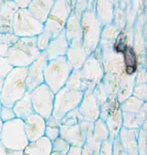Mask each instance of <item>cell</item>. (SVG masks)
<instances>
[{"mask_svg": "<svg viewBox=\"0 0 147 155\" xmlns=\"http://www.w3.org/2000/svg\"><path fill=\"white\" fill-rule=\"evenodd\" d=\"M90 54L85 51L81 40H73L69 42L67 52L65 54L68 64L72 68V70H78L82 67L83 63L88 59Z\"/></svg>", "mask_w": 147, "mask_h": 155, "instance_id": "5bb4252c", "label": "cell"}, {"mask_svg": "<svg viewBox=\"0 0 147 155\" xmlns=\"http://www.w3.org/2000/svg\"><path fill=\"white\" fill-rule=\"evenodd\" d=\"M64 34L68 42H71L73 40H81L80 15L71 12L65 24Z\"/></svg>", "mask_w": 147, "mask_h": 155, "instance_id": "7402d4cb", "label": "cell"}, {"mask_svg": "<svg viewBox=\"0 0 147 155\" xmlns=\"http://www.w3.org/2000/svg\"><path fill=\"white\" fill-rule=\"evenodd\" d=\"M2 84H3V77H1V76H0V93H1Z\"/></svg>", "mask_w": 147, "mask_h": 155, "instance_id": "681fc988", "label": "cell"}, {"mask_svg": "<svg viewBox=\"0 0 147 155\" xmlns=\"http://www.w3.org/2000/svg\"><path fill=\"white\" fill-rule=\"evenodd\" d=\"M18 9L12 0L3 1L0 6V33H12V21Z\"/></svg>", "mask_w": 147, "mask_h": 155, "instance_id": "ac0fdd59", "label": "cell"}, {"mask_svg": "<svg viewBox=\"0 0 147 155\" xmlns=\"http://www.w3.org/2000/svg\"><path fill=\"white\" fill-rule=\"evenodd\" d=\"M81 41L89 54H93L100 45L102 25L97 19L94 9H89L80 15Z\"/></svg>", "mask_w": 147, "mask_h": 155, "instance_id": "3957f363", "label": "cell"}, {"mask_svg": "<svg viewBox=\"0 0 147 155\" xmlns=\"http://www.w3.org/2000/svg\"><path fill=\"white\" fill-rule=\"evenodd\" d=\"M43 30V24L34 18L27 8H19L15 12L12 26V33L18 38L36 37Z\"/></svg>", "mask_w": 147, "mask_h": 155, "instance_id": "ba28073f", "label": "cell"}, {"mask_svg": "<svg viewBox=\"0 0 147 155\" xmlns=\"http://www.w3.org/2000/svg\"><path fill=\"white\" fill-rule=\"evenodd\" d=\"M12 1L17 5L18 8H27L31 0H12Z\"/></svg>", "mask_w": 147, "mask_h": 155, "instance_id": "f6af8a7d", "label": "cell"}, {"mask_svg": "<svg viewBox=\"0 0 147 155\" xmlns=\"http://www.w3.org/2000/svg\"><path fill=\"white\" fill-rule=\"evenodd\" d=\"M17 40L18 37L12 33H0V57H6L8 49Z\"/></svg>", "mask_w": 147, "mask_h": 155, "instance_id": "4dcf8cb0", "label": "cell"}, {"mask_svg": "<svg viewBox=\"0 0 147 155\" xmlns=\"http://www.w3.org/2000/svg\"><path fill=\"white\" fill-rule=\"evenodd\" d=\"M12 68L14 67L9 64L8 61L6 60V58L0 57V76H1V77L4 78Z\"/></svg>", "mask_w": 147, "mask_h": 155, "instance_id": "60d3db41", "label": "cell"}, {"mask_svg": "<svg viewBox=\"0 0 147 155\" xmlns=\"http://www.w3.org/2000/svg\"><path fill=\"white\" fill-rule=\"evenodd\" d=\"M52 152V142L44 136L35 141L29 142L23 150L24 155H51Z\"/></svg>", "mask_w": 147, "mask_h": 155, "instance_id": "44dd1931", "label": "cell"}, {"mask_svg": "<svg viewBox=\"0 0 147 155\" xmlns=\"http://www.w3.org/2000/svg\"><path fill=\"white\" fill-rule=\"evenodd\" d=\"M71 71L72 68L68 64L65 57L48 60L43 72L44 84L48 85L52 93L56 94L65 86Z\"/></svg>", "mask_w": 147, "mask_h": 155, "instance_id": "277c9868", "label": "cell"}, {"mask_svg": "<svg viewBox=\"0 0 147 155\" xmlns=\"http://www.w3.org/2000/svg\"><path fill=\"white\" fill-rule=\"evenodd\" d=\"M52 37L48 35V34H46L45 32H41L39 35L36 36V44H37V47L38 49L40 51H45V48L48 47V43L51 42L52 40Z\"/></svg>", "mask_w": 147, "mask_h": 155, "instance_id": "d590c367", "label": "cell"}, {"mask_svg": "<svg viewBox=\"0 0 147 155\" xmlns=\"http://www.w3.org/2000/svg\"><path fill=\"white\" fill-rule=\"evenodd\" d=\"M68 46H69V42L66 39L64 31H62L60 34H58L56 37L52 39L44 52H45L48 60L57 59V58L60 57H65Z\"/></svg>", "mask_w": 147, "mask_h": 155, "instance_id": "e0dca14e", "label": "cell"}, {"mask_svg": "<svg viewBox=\"0 0 147 155\" xmlns=\"http://www.w3.org/2000/svg\"><path fill=\"white\" fill-rule=\"evenodd\" d=\"M23 121H24L25 133L29 142L35 141L44 136L46 120L43 117H41L40 115L32 113Z\"/></svg>", "mask_w": 147, "mask_h": 155, "instance_id": "9a60e30c", "label": "cell"}, {"mask_svg": "<svg viewBox=\"0 0 147 155\" xmlns=\"http://www.w3.org/2000/svg\"><path fill=\"white\" fill-rule=\"evenodd\" d=\"M122 61L125 74L134 75L138 69V59L137 54L132 46H128L125 51L122 52Z\"/></svg>", "mask_w": 147, "mask_h": 155, "instance_id": "484cf974", "label": "cell"}, {"mask_svg": "<svg viewBox=\"0 0 147 155\" xmlns=\"http://www.w3.org/2000/svg\"><path fill=\"white\" fill-rule=\"evenodd\" d=\"M110 1L113 3L114 6H117V4H119V0H110Z\"/></svg>", "mask_w": 147, "mask_h": 155, "instance_id": "f907efd6", "label": "cell"}, {"mask_svg": "<svg viewBox=\"0 0 147 155\" xmlns=\"http://www.w3.org/2000/svg\"><path fill=\"white\" fill-rule=\"evenodd\" d=\"M146 118V104L138 113H125L122 112V127L125 130H139Z\"/></svg>", "mask_w": 147, "mask_h": 155, "instance_id": "603a6c76", "label": "cell"}, {"mask_svg": "<svg viewBox=\"0 0 147 155\" xmlns=\"http://www.w3.org/2000/svg\"><path fill=\"white\" fill-rule=\"evenodd\" d=\"M2 3H3V0H0V6H1Z\"/></svg>", "mask_w": 147, "mask_h": 155, "instance_id": "db71d44e", "label": "cell"}, {"mask_svg": "<svg viewBox=\"0 0 147 155\" xmlns=\"http://www.w3.org/2000/svg\"><path fill=\"white\" fill-rule=\"evenodd\" d=\"M51 155H62V154H60V153H56V152H52V154Z\"/></svg>", "mask_w": 147, "mask_h": 155, "instance_id": "f5cc1de1", "label": "cell"}, {"mask_svg": "<svg viewBox=\"0 0 147 155\" xmlns=\"http://www.w3.org/2000/svg\"><path fill=\"white\" fill-rule=\"evenodd\" d=\"M112 23L119 28V31H122L123 28L127 25V20H125V12L122 8H119V6L114 7V12H113V20Z\"/></svg>", "mask_w": 147, "mask_h": 155, "instance_id": "836d02e7", "label": "cell"}, {"mask_svg": "<svg viewBox=\"0 0 147 155\" xmlns=\"http://www.w3.org/2000/svg\"><path fill=\"white\" fill-rule=\"evenodd\" d=\"M65 86L70 89H74V91H85L82 83V79H81V74L79 69L71 71Z\"/></svg>", "mask_w": 147, "mask_h": 155, "instance_id": "1f68e13d", "label": "cell"}, {"mask_svg": "<svg viewBox=\"0 0 147 155\" xmlns=\"http://www.w3.org/2000/svg\"><path fill=\"white\" fill-rule=\"evenodd\" d=\"M79 70L85 89H94L97 84L102 82L105 72L100 47L88 57Z\"/></svg>", "mask_w": 147, "mask_h": 155, "instance_id": "52a82bcc", "label": "cell"}, {"mask_svg": "<svg viewBox=\"0 0 147 155\" xmlns=\"http://www.w3.org/2000/svg\"><path fill=\"white\" fill-rule=\"evenodd\" d=\"M46 63H48V58L45 52L41 51L37 59L27 67V77H26L27 91H33L35 87L44 83L43 72Z\"/></svg>", "mask_w": 147, "mask_h": 155, "instance_id": "7c38bea8", "label": "cell"}, {"mask_svg": "<svg viewBox=\"0 0 147 155\" xmlns=\"http://www.w3.org/2000/svg\"><path fill=\"white\" fill-rule=\"evenodd\" d=\"M60 124L61 121L56 120L52 116L46 119V125L44 130V137L48 138L49 141H54L60 137Z\"/></svg>", "mask_w": 147, "mask_h": 155, "instance_id": "f1b7e54d", "label": "cell"}, {"mask_svg": "<svg viewBox=\"0 0 147 155\" xmlns=\"http://www.w3.org/2000/svg\"><path fill=\"white\" fill-rule=\"evenodd\" d=\"M107 127L109 130V140L114 141L119 137V134L122 127V111L119 108V103L116 98L112 99L111 108L105 119Z\"/></svg>", "mask_w": 147, "mask_h": 155, "instance_id": "2e32d148", "label": "cell"}, {"mask_svg": "<svg viewBox=\"0 0 147 155\" xmlns=\"http://www.w3.org/2000/svg\"><path fill=\"white\" fill-rule=\"evenodd\" d=\"M71 14V10L67 6L65 0H55L52 10L48 19L43 23V32L48 34L52 38L64 31L65 24Z\"/></svg>", "mask_w": 147, "mask_h": 155, "instance_id": "30bf717a", "label": "cell"}, {"mask_svg": "<svg viewBox=\"0 0 147 155\" xmlns=\"http://www.w3.org/2000/svg\"><path fill=\"white\" fill-rule=\"evenodd\" d=\"M113 155H127L123 146L119 142V137L113 141Z\"/></svg>", "mask_w": 147, "mask_h": 155, "instance_id": "b9f144b4", "label": "cell"}, {"mask_svg": "<svg viewBox=\"0 0 147 155\" xmlns=\"http://www.w3.org/2000/svg\"><path fill=\"white\" fill-rule=\"evenodd\" d=\"M131 1H132V0H119V4H117V6H119V8L125 10L129 6H130Z\"/></svg>", "mask_w": 147, "mask_h": 155, "instance_id": "bcb514c9", "label": "cell"}, {"mask_svg": "<svg viewBox=\"0 0 147 155\" xmlns=\"http://www.w3.org/2000/svg\"><path fill=\"white\" fill-rule=\"evenodd\" d=\"M12 110H14L15 118L24 120L29 115H31L33 111L32 103H31L30 91H26V94L20 100H18L15 103L12 105Z\"/></svg>", "mask_w": 147, "mask_h": 155, "instance_id": "cb8c5ba5", "label": "cell"}, {"mask_svg": "<svg viewBox=\"0 0 147 155\" xmlns=\"http://www.w3.org/2000/svg\"><path fill=\"white\" fill-rule=\"evenodd\" d=\"M134 78H135V74L134 75L123 74L122 76V78H120L119 86H117L116 96H115V98H116L117 102L119 104L132 96L133 88L134 85H135Z\"/></svg>", "mask_w": 147, "mask_h": 155, "instance_id": "d4e9b609", "label": "cell"}, {"mask_svg": "<svg viewBox=\"0 0 147 155\" xmlns=\"http://www.w3.org/2000/svg\"><path fill=\"white\" fill-rule=\"evenodd\" d=\"M81 155H97L95 152H94L92 149L89 147L86 144H83L82 146V154Z\"/></svg>", "mask_w": 147, "mask_h": 155, "instance_id": "7dc6e473", "label": "cell"}, {"mask_svg": "<svg viewBox=\"0 0 147 155\" xmlns=\"http://www.w3.org/2000/svg\"><path fill=\"white\" fill-rule=\"evenodd\" d=\"M132 96L139 99V100H141V101H143V102H146V98H147V85H146V83L134 85Z\"/></svg>", "mask_w": 147, "mask_h": 155, "instance_id": "8d00e7d4", "label": "cell"}, {"mask_svg": "<svg viewBox=\"0 0 147 155\" xmlns=\"http://www.w3.org/2000/svg\"><path fill=\"white\" fill-rule=\"evenodd\" d=\"M1 107H2V105H1V103H0V109H1Z\"/></svg>", "mask_w": 147, "mask_h": 155, "instance_id": "11a10c76", "label": "cell"}, {"mask_svg": "<svg viewBox=\"0 0 147 155\" xmlns=\"http://www.w3.org/2000/svg\"><path fill=\"white\" fill-rule=\"evenodd\" d=\"M93 91L94 89H85L82 100L77 107L81 118L91 122H95L100 117V105Z\"/></svg>", "mask_w": 147, "mask_h": 155, "instance_id": "4fadbf2b", "label": "cell"}, {"mask_svg": "<svg viewBox=\"0 0 147 155\" xmlns=\"http://www.w3.org/2000/svg\"><path fill=\"white\" fill-rule=\"evenodd\" d=\"M3 1H8V0H3Z\"/></svg>", "mask_w": 147, "mask_h": 155, "instance_id": "9f6ffc18", "label": "cell"}, {"mask_svg": "<svg viewBox=\"0 0 147 155\" xmlns=\"http://www.w3.org/2000/svg\"><path fill=\"white\" fill-rule=\"evenodd\" d=\"M15 118L14 110L12 107H7V106H2L0 109V119L2 122L5 121H9V120Z\"/></svg>", "mask_w": 147, "mask_h": 155, "instance_id": "f35d334b", "label": "cell"}, {"mask_svg": "<svg viewBox=\"0 0 147 155\" xmlns=\"http://www.w3.org/2000/svg\"><path fill=\"white\" fill-rule=\"evenodd\" d=\"M30 97L34 113L40 115L45 120L48 119L52 116L54 108L55 94L52 89L42 83L30 91Z\"/></svg>", "mask_w": 147, "mask_h": 155, "instance_id": "8fae6325", "label": "cell"}, {"mask_svg": "<svg viewBox=\"0 0 147 155\" xmlns=\"http://www.w3.org/2000/svg\"><path fill=\"white\" fill-rule=\"evenodd\" d=\"M81 154H82V147L70 145L67 153L65 155H81Z\"/></svg>", "mask_w": 147, "mask_h": 155, "instance_id": "ee69618b", "label": "cell"}, {"mask_svg": "<svg viewBox=\"0 0 147 155\" xmlns=\"http://www.w3.org/2000/svg\"><path fill=\"white\" fill-rule=\"evenodd\" d=\"M65 2H66L67 6L69 7V9L72 12V8H73V4H74V0H65Z\"/></svg>", "mask_w": 147, "mask_h": 155, "instance_id": "c3c4849f", "label": "cell"}, {"mask_svg": "<svg viewBox=\"0 0 147 155\" xmlns=\"http://www.w3.org/2000/svg\"><path fill=\"white\" fill-rule=\"evenodd\" d=\"M27 68L14 67L3 78L0 103L2 106L12 107L18 100H20L27 91L26 85Z\"/></svg>", "mask_w": 147, "mask_h": 155, "instance_id": "6da1fadb", "label": "cell"}, {"mask_svg": "<svg viewBox=\"0 0 147 155\" xmlns=\"http://www.w3.org/2000/svg\"><path fill=\"white\" fill-rule=\"evenodd\" d=\"M96 0H74V4H73L72 12L81 15L82 12L85 10L93 9L94 4H95Z\"/></svg>", "mask_w": 147, "mask_h": 155, "instance_id": "d6a6232c", "label": "cell"}, {"mask_svg": "<svg viewBox=\"0 0 147 155\" xmlns=\"http://www.w3.org/2000/svg\"><path fill=\"white\" fill-rule=\"evenodd\" d=\"M98 155H113V141L107 139L102 142Z\"/></svg>", "mask_w": 147, "mask_h": 155, "instance_id": "74e56055", "label": "cell"}, {"mask_svg": "<svg viewBox=\"0 0 147 155\" xmlns=\"http://www.w3.org/2000/svg\"><path fill=\"white\" fill-rule=\"evenodd\" d=\"M0 155H24V153L20 150H12V149L6 148L2 144H0Z\"/></svg>", "mask_w": 147, "mask_h": 155, "instance_id": "7bdbcfd3", "label": "cell"}, {"mask_svg": "<svg viewBox=\"0 0 147 155\" xmlns=\"http://www.w3.org/2000/svg\"><path fill=\"white\" fill-rule=\"evenodd\" d=\"M2 124H3V122L1 121V119H0V133H1V128H2Z\"/></svg>", "mask_w": 147, "mask_h": 155, "instance_id": "816d5d0a", "label": "cell"}, {"mask_svg": "<svg viewBox=\"0 0 147 155\" xmlns=\"http://www.w3.org/2000/svg\"><path fill=\"white\" fill-rule=\"evenodd\" d=\"M114 5L110 0H96L94 4V12L97 19L103 26L112 23L114 12Z\"/></svg>", "mask_w": 147, "mask_h": 155, "instance_id": "ffe728a7", "label": "cell"}, {"mask_svg": "<svg viewBox=\"0 0 147 155\" xmlns=\"http://www.w3.org/2000/svg\"><path fill=\"white\" fill-rule=\"evenodd\" d=\"M146 102H143L135 97L131 96L130 98L125 100L119 104V108L122 112L125 113H138L141 111V109L144 107Z\"/></svg>", "mask_w": 147, "mask_h": 155, "instance_id": "4316f807", "label": "cell"}, {"mask_svg": "<svg viewBox=\"0 0 147 155\" xmlns=\"http://www.w3.org/2000/svg\"><path fill=\"white\" fill-rule=\"evenodd\" d=\"M83 93L81 91H74L64 86L55 94L54 108H52V117L56 120H61L65 115L79 106L82 100Z\"/></svg>", "mask_w": 147, "mask_h": 155, "instance_id": "8992f818", "label": "cell"}, {"mask_svg": "<svg viewBox=\"0 0 147 155\" xmlns=\"http://www.w3.org/2000/svg\"><path fill=\"white\" fill-rule=\"evenodd\" d=\"M28 143L24 121L22 119L14 118L9 121L3 122L0 133V144L12 150L23 151Z\"/></svg>", "mask_w": 147, "mask_h": 155, "instance_id": "5b68a950", "label": "cell"}, {"mask_svg": "<svg viewBox=\"0 0 147 155\" xmlns=\"http://www.w3.org/2000/svg\"><path fill=\"white\" fill-rule=\"evenodd\" d=\"M54 3L55 0H31L27 9L34 18L43 24L48 19Z\"/></svg>", "mask_w": 147, "mask_h": 155, "instance_id": "d6986e66", "label": "cell"}, {"mask_svg": "<svg viewBox=\"0 0 147 155\" xmlns=\"http://www.w3.org/2000/svg\"><path fill=\"white\" fill-rule=\"evenodd\" d=\"M82 119L77 108L67 113L61 120L60 124V138L73 146L82 147L85 142L79 127V121Z\"/></svg>", "mask_w": 147, "mask_h": 155, "instance_id": "9c48e42d", "label": "cell"}, {"mask_svg": "<svg viewBox=\"0 0 147 155\" xmlns=\"http://www.w3.org/2000/svg\"><path fill=\"white\" fill-rule=\"evenodd\" d=\"M120 31L119 28L114 25L113 23L108 24V25H105L102 27L101 31V41L103 42H109L113 43L116 38L119 37Z\"/></svg>", "mask_w": 147, "mask_h": 155, "instance_id": "f546056e", "label": "cell"}, {"mask_svg": "<svg viewBox=\"0 0 147 155\" xmlns=\"http://www.w3.org/2000/svg\"><path fill=\"white\" fill-rule=\"evenodd\" d=\"M70 147V144H68L66 141L63 140L62 138H57L56 140L52 141V152L56 153H60L62 155H65L67 153L68 149Z\"/></svg>", "mask_w": 147, "mask_h": 155, "instance_id": "e575fe53", "label": "cell"}, {"mask_svg": "<svg viewBox=\"0 0 147 155\" xmlns=\"http://www.w3.org/2000/svg\"><path fill=\"white\" fill-rule=\"evenodd\" d=\"M36 37H22L12 44L7 51L6 60L12 67L27 68L40 54Z\"/></svg>", "mask_w": 147, "mask_h": 155, "instance_id": "7a4b0ae2", "label": "cell"}, {"mask_svg": "<svg viewBox=\"0 0 147 155\" xmlns=\"http://www.w3.org/2000/svg\"><path fill=\"white\" fill-rule=\"evenodd\" d=\"M147 76H146V69L145 67H140L137 69L135 73V78H134V82L135 84H142V83H146Z\"/></svg>", "mask_w": 147, "mask_h": 155, "instance_id": "ab89813d", "label": "cell"}, {"mask_svg": "<svg viewBox=\"0 0 147 155\" xmlns=\"http://www.w3.org/2000/svg\"><path fill=\"white\" fill-rule=\"evenodd\" d=\"M93 138L99 143H102L103 141L109 139V130L107 127L106 123L101 118H98L95 122H94L93 127Z\"/></svg>", "mask_w": 147, "mask_h": 155, "instance_id": "83f0119b", "label": "cell"}]
</instances>
